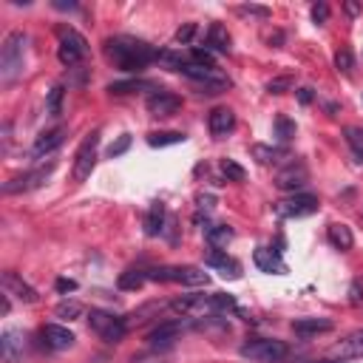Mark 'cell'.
I'll return each mask as SVG.
<instances>
[{"label":"cell","instance_id":"d4e9b609","mask_svg":"<svg viewBox=\"0 0 363 363\" xmlns=\"http://www.w3.org/2000/svg\"><path fill=\"white\" fill-rule=\"evenodd\" d=\"M204 43H207V51H218V54L230 51V34H227V28L221 23H213L207 28V40Z\"/></svg>","mask_w":363,"mask_h":363},{"label":"cell","instance_id":"83f0119b","mask_svg":"<svg viewBox=\"0 0 363 363\" xmlns=\"http://www.w3.org/2000/svg\"><path fill=\"white\" fill-rule=\"evenodd\" d=\"M145 281H147V272H142V269H125V272L119 275L116 286L125 289V292H136V289L145 286Z\"/></svg>","mask_w":363,"mask_h":363},{"label":"cell","instance_id":"681fc988","mask_svg":"<svg viewBox=\"0 0 363 363\" xmlns=\"http://www.w3.org/2000/svg\"><path fill=\"white\" fill-rule=\"evenodd\" d=\"M346 11H349V14H357V11H360V6H357V3H346Z\"/></svg>","mask_w":363,"mask_h":363},{"label":"cell","instance_id":"7dc6e473","mask_svg":"<svg viewBox=\"0 0 363 363\" xmlns=\"http://www.w3.org/2000/svg\"><path fill=\"white\" fill-rule=\"evenodd\" d=\"M298 99H301V105H309L312 102V88H298Z\"/></svg>","mask_w":363,"mask_h":363},{"label":"cell","instance_id":"c3c4849f","mask_svg":"<svg viewBox=\"0 0 363 363\" xmlns=\"http://www.w3.org/2000/svg\"><path fill=\"white\" fill-rule=\"evenodd\" d=\"M54 9H62V11L68 9V11H74V9H77V3H65V0H54Z\"/></svg>","mask_w":363,"mask_h":363},{"label":"cell","instance_id":"44dd1931","mask_svg":"<svg viewBox=\"0 0 363 363\" xmlns=\"http://www.w3.org/2000/svg\"><path fill=\"white\" fill-rule=\"evenodd\" d=\"M207 128L216 139H224L233 128H235V113L230 108H213L210 116H207Z\"/></svg>","mask_w":363,"mask_h":363},{"label":"cell","instance_id":"3957f363","mask_svg":"<svg viewBox=\"0 0 363 363\" xmlns=\"http://www.w3.org/2000/svg\"><path fill=\"white\" fill-rule=\"evenodd\" d=\"M187 79L196 82L199 94H224L230 88V79L216 68V65H199V62H184L179 68Z\"/></svg>","mask_w":363,"mask_h":363},{"label":"cell","instance_id":"f1b7e54d","mask_svg":"<svg viewBox=\"0 0 363 363\" xmlns=\"http://www.w3.org/2000/svg\"><path fill=\"white\" fill-rule=\"evenodd\" d=\"M207 241L213 250H221L233 241V230L227 224H213V227H207Z\"/></svg>","mask_w":363,"mask_h":363},{"label":"cell","instance_id":"7402d4cb","mask_svg":"<svg viewBox=\"0 0 363 363\" xmlns=\"http://www.w3.org/2000/svg\"><path fill=\"white\" fill-rule=\"evenodd\" d=\"M204 264H207V267H213V269H218L224 278H238V275H241L238 261H233L224 250H210V252L204 255Z\"/></svg>","mask_w":363,"mask_h":363},{"label":"cell","instance_id":"ffe728a7","mask_svg":"<svg viewBox=\"0 0 363 363\" xmlns=\"http://www.w3.org/2000/svg\"><path fill=\"white\" fill-rule=\"evenodd\" d=\"M182 332H184V326H182L179 320H167V323H159L156 329L147 332V343H150L153 349H164V346H170L173 340H179Z\"/></svg>","mask_w":363,"mask_h":363},{"label":"cell","instance_id":"484cf974","mask_svg":"<svg viewBox=\"0 0 363 363\" xmlns=\"http://www.w3.org/2000/svg\"><path fill=\"white\" fill-rule=\"evenodd\" d=\"M164 230V204L162 201H153L147 216H145V233L147 235H159Z\"/></svg>","mask_w":363,"mask_h":363},{"label":"cell","instance_id":"cb8c5ba5","mask_svg":"<svg viewBox=\"0 0 363 363\" xmlns=\"http://www.w3.org/2000/svg\"><path fill=\"white\" fill-rule=\"evenodd\" d=\"M326 238H329V244H332L335 250H340V252H346V250L354 247V235H352V227H349V224H329Z\"/></svg>","mask_w":363,"mask_h":363},{"label":"cell","instance_id":"d6986e66","mask_svg":"<svg viewBox=\"0 0 363 363\" xmlns=\"http://www.w3.org/2000/svg\"><path fill=\"white\" fill-rule=\"evenodd\" d=\"M252 261H255V267H258L261 272H269V275H281V272H286V264H284L281 252L272 250V247H258V250L252 252Z\"/></svg>","mask_w":363,"mask_h":363},{"label":"cell","instance_id":"ee69618b","mask_svg":"<svg viewBox=\"0 0 363 363\" xmlns=\"http://www.w3.org/2000/svg\"><path fill=\"white\" fill-rule=\"evenodd\" d=\"M130 363H167L164 354H156V352H147V354H136Z\"/></svg>","mask_w":363,"mask_h":363},{"label":"cell","instance_id":"74e56055","mask_svg":"<svg viewBox=\"0 0 363 363\" xmlns=\"http://www.w3.org/2000/svg\"><path fill=\"white\" fill-rule=\"evenodd\" d=\"M289 88H292V77H275V79L267 82V91H269V94H284V91H289Z\"/></svg>","mask_w":363,"mask_h":363},{"label":"cell","instance_id":"8d00e7d4","mask_svg":"<svg viewBox=\"0 0 363 363\" xmlns=\"http://www.w3.org/2000/svg\"><path fill=\"white\" fill-rule=\"evenodd\" d=\"M335 65H337V71H343V74H349L352 71V65H354V57H352V51H337L335 54Z\"/></svg>","mask_w":363,"mask_h":363},{"label":"cell","instance_id":"30bf717a","mask_svg":"<svg viewBox=\"0 0 363 363\" xmlns=\"http://www.w3.org/2000/svg\"><path fill=\"white\" fill-rule=\"evenodd\" d=\"M96 145H99V130H91L79 142V147L74 153V182H85L91 176V170L96 164Z\"/></svg>","mask_w":363,"mask_h":363},{"label":"cell","instance_id":"f35d334b","mask_svg":"<svg viewBox=\"0 0 363 363\" xmlns=\"http://www.w3.org/2000/svg\"><path fill=\"white\" fill-rule=\"evenodd\" d=\"M238 14H252V17H269L272 11L267 6H258V3H247V6H238Z\"/></svg>","mask_w":363,"mask_h":363},{"label":"cell","instance_id":"f907efd6","mask_svg":"<svg viewBox=\"0 0 363 363\" xmlns=\"http://www.w3.org/2000/svg\"><path fill=\"white\" fill-rule=\"evenodd\" d=\"M9 309H11V303H9V295H3V315H9Z\"/></svg>","mask_w":363,"mask_h":363},{"label":"cell","instance_id":"f546056e","mask_svg":"<svg viewBox=\"0 0 363 363\" xmlns=\"http://www.w3.org/2000/svg\"><path fill=\"white\" fill-rule=\"evenodd\" d=\"M156 91V85L153 82H147V79H125V82H111L108 85V91L111 94H133V91Z\"/></svg>","mask_w":363,"mask_h":363},{"label":"cell","instance_id":"836d02e7","mask_svg":"<svg viewBox=\"0 0 363 363\" xmlns=\"http://www.w3.org/2000/svg\"><path fill=\"white\" fill-rule=\"evenodd\" d=\"M62 96H65V88H62V85H54V88L48 91V102H45V111H48L51 116L62 113Z\"/></svg>","mask_w":363,"mask_h":363},{"label":"cell","instance_id":"ac0fdd59","mask_svg":"<svg viewBox=\"0 0 363 363\" xmlns=\"http://www.w3.org/2000/svg\"><path fill=\"white\" fill-rule=\"evenodd\" d=\"M23 346H26L23 332L20 329H6L0 335V357H3V363H17L23 357Z\"/></svg>","mask_w":363,"mask_h":363},{"label":"cell","instance_id":"f6af8a7d","mask_svg":"<svg viewBox=\"0 0 363 363\" xmlns=\"http://www.w3.org/2000/svg\"><path fill=\"white\" fill-rule=\"evenodd\" d=\"M196 201H199V210H204V213H210V210H213V204H216V199H213L210 193H201Z\"/></svg>","mask_w":363,"mask_h":363},{"label":"cell","instance_id":"2e32d148","mask_svg":"<svg viewBox=\"0 0 363 363\" xmlns=\"http://www.w3.org/2000/svg\"><path fill=\"white\" fill-rule=\"evenodd\" d=\"M3 289H6V295H14L17 301H23V303H37V289L31 286V284H26L17 272H11V269H6L3 272Z\"/></svg>","mask_w":363,"mask_h":363},{"label":"cell","instance_id":"1f68e13d","mask_svg":"<svg viewBox=\"0 0 363 363\" xmlns=\"http://www.w3.org/2000/svg\"><path fill=\"white\" fill-rule=\"evenodd\" d=\"M179 142H184V133H179V130H162V133L156 130L147 136L150 147H164V145H179Z\"/></svg>","mask_w":363,"mask_h":363},{"label":"cell","instance_id":"4316f807","mask_svg":"<svg viewBox=\"0 0 363 363\" xmlns=\"http://www.w3.org/2000/svg\"><path fill=\"white\" fill-rule=\"evenodd\" d=\"M252 153H255V159L261 162V164H269V162H278V159H286L289 156V150L284 147V145H252Z\"/></svg>","mask_w":363,"mask_h":363},{"label":"cell","instance_id":"e575fe53","mask_svg":"<svg viewBox=\"0 0 363 363\" xmlns=\"http://www.w3.org/2000/svg\"><path fill=\"white\" fill-rule=\"evenodd\" d=\"M275 136L286 145V142L295 136V122H292V119H286V116H275Z\"/></svg>","mask_w":363,"mask_h":363},{"label":"cell","instance_id":"ab89813d","mask_svg":"<svg viewBox=\"0 0 363 363\" xmlns=\"http://www.w3.org/2000/svg\"><path fill=\"white\" fill-rule=\"evenodd\" d=\"M128 147H130V133H122V136L108 147V156H111V159H113V156H122Z\"/></svg>","mask_w":363,"mask_h":363},{"label":"cell","instance_id":"6da1fadb","mask_svg":"<svg viewBox=\"0 0 363 363\" xmlns=\"http://www.w3.org/2000/svg\"><path fill=\"white\" fill-rule=\"evenodd\" d=\"M156 54H159V48H153V45L145 43V40L128 37V34H119V37L105 40V57H108L119 71H128V74H136V71H142L145 65L156 62Z\"/></svg>","mask_w":363,"mask_h":363},{"label":"cell","instance_id":"5bb4252c","mask_svg":"<svg viewBox=\"0 0 363 363\" xmlns=\"http://www.w3.org/2000/svg\"><path fill=\"white\" fill-rule=\"evenodd\" d=\"M329 354H332V360H357V357H363V329H354L346 337H340L332 346Z\"/></svg>","mask_w":363,"mask_h":363},{"label":"cell","instance_id":"7a4b0ae2","mask_svg":"<svg viewBox=\"0 0 363 363\" xmlns=\"http://www.w3.org/2000/svg\"><path fill=\"white\" fill-rule=\"evenodd\" d=\"M26 45L28 37L26 31H11L6 34L3 45H0V82L11 85L23 77V62H26Z\"/></svg>","mask_w":363,"mask_h":363},{"label":"cell","instance_id":"7bdbcfd3","mask_svg":"<svg viewBox=\"0 0 363 363\" xmlns=\"http://www.w3.org/2000/svg\"><path fill=\"white\" fill-rule=\"evenodd\" d=\"M312 20H315L318 26L326 23V20H329V6H326V3H315V6H312Z\"/></svg>","mask_w":363,"mask_h":363},{"label":"cell","instance_id":"d6a6232c","mask_svg":"<svg viewBox=\"0 0 363 363\" xmlns=\"http://www.w3.org/2000/svg\"><path fill=\"white\" fill-rule=\"evenodd\" d=\"M54 315L57 318H65V320H77L82 315V303L79 301H60L54 306Z\"/></svg>","mask_w":363,"mask_h":363},{"label":"cell","instance_id":"8fae6325","mask_svg":"<svg viewBox=\"0 0 363 363\" xmlns=\"http://www.w3.org/2000/svg\"><path fill=\"white\" fill-rule=\"evenodd\" d=\"M145 108H147L150 116H173L182 108V96L173 94V91H167V88H156V91L147 94Z\"/></svg>","mask_w":363,"mask_h":363},{"label":"cell","instance_id":"60d3db41","mask_svg":"<svg viewBox=\"0 0 363 363\" xmlns=\"http://www.w3.org/2000/svg\"><path fill=\"white\" fill-rule=\"evenodd\" d=\"M193 34H196V23H184V26H182V28L173 34V40H176V43H182V45H187Z\"/></svg>","mask_w":363,"mask_h":363},{"label":"cell","instance_id":"8992f818","mask_svg":"<svg viewBox=\"0 0 363 363\" xmlns=\"http://www.w3.org/2000/svg\"><path fill=\"white\" fill-rule=\"evenodd\" d=\"M170 309L182 318H216V315H221L218 298L216 295H199V292L170 301Z\"/></svg>","mask_w":363,"mask_h":363},{"label":"cell","instance_id":"b9f144b4","mask_svg":"<svg viewBox=\"0 0 363 363\" xmlns=\"http://www.w3.org/2000/svg\"><path fill=\"white\" fill-rule=\"evenodd\" d=\"M190 62H199V65H213V54L207 48H193L190 51Z\"/></svg>","mask_w":363,"mask_h":363},{"label":"cell","instance_id":"603a6c76","mask_svg":"<svg viewBox=\"0 0 363 363\" xmlns=\"http://www.w3.org/2000/svg\"><path fill=\"white\" fill-rule=\"evenodd\" d=\"M329 329H332L329 318H295L292 320V332L298 337H312V335H320V332H329Z\"/></svg>","mask_w":363,"mask_h":363},{"label":"cell","instance_id":"4fadbf2b","mask_svg":"<svg viewBox=\"0 0 363 363\" xmlns=\"http://www.w3.org/2000/svg\"><path fill=\"white\" fill-rule=\"evenodd\" d=\"M51 170H54V164L48 162L45 167H37V170H28V173H20V176H14V179H9L6 184H3V193L6 196H11V193H23V190H34V187H40L48 176H51Z\"/></svg>","mask_w":363,"mask_h":363},{"label":"cell","instance_id":"9a60e30c","mask_svg":"<svg viewBox=\"0 0 363 363\" xmlns=\"http://www.w3.org/2000/svg\"><path fill=\"white\" fill-rule=\"evenodd\" d=\"M40 337H43L45 349H54V352H62V349L74 346V332L68 326H60V323H45L40 329Z\"/></svg>","mask_w":363,"mask_h":363},{"label":"cell","instance_id":"bcb514c9","mask_svg":"<svg viewBox=\"0 0 363 363\" xmlns=\"http://www.w3.org/2000/svg\"><path fill=\"white\" fill-rule=\"evenodd\" d=\"M57 289H60V292H74V289H77V281H71V278H57Z\"/></svg>","mask_w":363,"mask_h":363},{"label":"cell","instance_id":"4dcf8cb0","mask_svg":"<svg viewBox=\"0 0 363 363\" xmlns=\"http://www.w3.org/2000/svg\"><path fill=\"white\" fill-rule=\"evenodd\" d=\"M343 136H346V145L352 147L354 159L363 162V128H360V125H349V128L343 130Z\"/></svg>","mask_w":363,"mask_h":363},{"label":"cell","instance_id":"52a82bcc","mask_svg":"<svg viewBox=\"0 0 363 363\" xmlns=\"http://www.w3.org/2000/svg\"><path fill=\"white\" fill-rule=\"evenodd\" d=\"M88 326L105 343H119L125 337V332H128V320H122L119 315L105 312V309H91L88 312Z\"/></svg>","mask_w":363,"mask_h":363},{"label":"cell","instance_id":"9c48e42d","mask_svg":"<svg viewBox=\"0 0 363 363\" xmlns=\"http://www.w3.org/2000/svg\"><path fill=\"white\" fill-rule=\"evenodd\" d=\"M318 196L312 193H292L281 201H275V216L278 218H306L312 213H318Z\"/></svg>","mask_w":363,"mask_h":363},{"label":"cell","instance_id":"7c38bea8","mask_svg":"<svg viewBox=\"0 0 363 363\" xmlns=\"http://www.w3.org/2000/svg\"><path fill=\"white\" fill-rule=\"evenodd\" d=\"M306 182H309V170H306V164H303L301 159L289 162L286 167H281V170L275 173V187H278V190H286V193H298Z\"/></svg>","mask_w":363,"mask_h":363},{"label":"cell","instance_id":"e0dca14e","mask_svg":"<svg viewBox=\"0 0 363 363\" xmlns=\"http://www.w3.org/2000/svg\"><path fill=\"white\" fill-rule=\"evenodd\" d=\"M65 136H68V128H62V125H57V128H51V130H43V133L34 139V145H31V156L40 159V156L57 150V147L65 142Z\"/></svg>","mask_w":363,"mask_h":363},{"label":"cell","instance_id":"277c9868","mask_svg":"<svg viewBox=\"0 0 363 363\" xmlns=\"http://www.w3.org/2000/svg\"><path fill=\"white\" fill-rule=\"evenodd\" d=\"M147 281L156 284H184V286H207L210 275L199 267H153L147 269Z\"/></svg>","mask_w":363,"mask_h":363},{"label":"cell","instance_id":"d590c367","mask_svg":"<svg viewBox=\"0 0 363 363\" xmlns=\"http://www.w3.org/2000/svg\"><path fill=\"white\" fill-rule=\"evenodd\" d=\"M221 173H224V179L227 182H244V167L238 164V162H233V159H221Z\"/></svg>","mask_w":363,"mask_h":363},{"label":"cell","instance_id":"5b68a950","mask_svg":"<svg viewBox=\"0 0 363 363\" xmlns=\"http://www.w3.org/2000/svg\"><path fill=\"white\" fill-rule=\"evenodd\" d=\"M241 357H250L255 363H284L289 357V346L278 337H252L241 346Z\"/></svg>","mask_w":363,"mask_h":363},{"label":"cell","instance_id":"ba28073f","mask_svg":"<svg viewBox=\"0 0 363 363\" xmlns=\"http://www.w3.org/2000/svg\"><path fill=\"white\" fill-rule=\"evenodd\" d=\"M57 40H60L57 57H60V62L68 65V68L79 65L82 57L88 54V43H85V37H82L77 28H71V26H60V28H57Z\"/></svg>","mask_w":363,"mask_h":363}]
</instances>
